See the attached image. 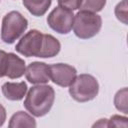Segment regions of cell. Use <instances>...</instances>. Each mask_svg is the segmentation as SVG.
<instances>
[{
	"label": "cell",
	"instance_id": "obj_1",
	"mask_svg": "<svg viewBox=\"0 0 128 128\" xmlns=\"http://www.w3.org/2000/svg\"><path fill=\"white\" fill-rule=\"evenodd\" d=\"M61 49V44L51 34H44L32 29L24 34L15 46V50L26 57L51 58L56 56Z\"/></svg>",
	"mask_w": 128,
	"mask_h": 128
},
{
	"label": "cell",
	"instance_id": "obj_2",
	"mask_svg": "<svg viewBox=\"0 0 128 128\" xmlns=\"http://www.w3.org/2000/svg\"><path fill=\"white\" fill-rule=\"evenodd\" d=\"M55 100V91L50 85L37 84L31 87L25 97V109L35 117H42L48 114Z\"/></svg>",
	"mask_w": 128,
	"mask_h": 128
},
{
	"label": "cell",
	"instance_id": "obj_3",
	"mask_svg": "<svg viewBox=\"0 0 128 128\" xmlns=\"http://www.w3.org/2000/svg\"><path fill=\"white\" fill-rule=\"evenodd\" d=\"M102 27V18L100 15L80 10L74 15L73 31L80 39H89L97 35Z\"/></svg>",
	"mask_w": 128,
	"mask_h": 128
},
{
	"label": "cell",
	"instance_id": "obj_4",
	"mask_svg": "<svg viewBox=\"0 0 128 128\" xmlns=\"http://www.w3.org/2000/svg\"><path fill=\"white\" fill-rule=\"evenodd\" d=\"M99 92L97 79L90 74H80L76 76L73 83L69 86L70 96L77 102H88L93 100Z\"/></svg>",
	"mask_w": 128,
	"mask_h": 128
},
{
	"label": "cell",
	"instance_id": "obj_5",
	"mask_svg": "<svg viewBox=\"0 0 128 128\" xmlns=\"http://www.w3.org/2000/svg\"><path fill=\"white\" fill-rule=\"evenodd\" d=\"M28 27L27 19L18 11L8 12L2 19L1 39L7 44L18 40Z\"/></svg>",
	"mask_w": 128,
	"mask_h": 128
},
{
	"label": "cell",
	"instance_id": "obj_6",
	"mask_svg": "<svg viewBox=\"0 0 128 128\" xmlns=\"http://www.w3.org/2000/svg\"><path fill=\"white\" fill-rule=\"evenodd\" d=\"M74 13L71 10L55 7L47 17L49 27L59 34H68L73 27Z\"/></svg>",
	"mask_w": 128,
	"mask_h": 128
},
{
	"label": "cell",
	"instance_id": "obj_7",
	"mask_svg": "<svg viewBox=\"0 0 128 128\" xmlns=\"http://www.w3.org/2000/svg\"><path fill=\"white\" fill-rule=\"evenodd\" d=\"M50 80L61 87H69L77 76L75 67L66 63H56L49 65Z\"/></svg>",
	"mask_w": 128,
	"mask_h": 128
},
{
	"label": "cell",
	"instance_id": "obj_8",
	"mask_svg": "<svg viewBox=\"0 0 128 128\" xmlns=\"http://www.w3.org/2000/svg\"><path fill=\"white\" fill-rule=\"evenodd\" d=\"M26 79L32 84H45L50 81V68L44 62H32L25 70Z\"/></svg>",
	"mask_w": 128,
	"mask_h": 128
},
{
	"label": "cell",
	"instance_id": "obj_9",
	"mask_svg": "<svg viewBox=\"0 0 128 128\" xmlns=\"http://www.w3.org/2000/svg\"><path fill=\"white\" fill-rule=\"evenodd\" d=\"M25 61L14 53H7L5 64V76L10 79H18L25 74Z\"/></svg>",
	"mask_w": 128,
	"mask_h": 128
},
{
	"label": "cell",
	"instance_id": "obj_10",
	"mask_svg": "<svg viewBox=\"0 0 128 128\" xmlns=\"http://www.w3.org/2000/svg\"><path fill=\"white\" fill-rule=\"evenodd\" d=\"M27 84L21 82H5L2 85V93L4 97L10 101H20L26 96Z\"/></svg>",
	"mask_w": 128,
	"mask_h": 128
},
{
	"label": "cell",
	"instance_id": "obj_11",
	"mask_svg": "<svg viewBox=\"0 0 128 128\" xmlns=\"http://www.w3.org/2000/svg\"><path fill=\"white\" fill-rule=\"evenodd\" d=\"M8 126L10 128H22V127L35 128L36 121L28 113H26L24 111H18L16 113H14L12 115V117L10 118Z\"/></svg>",
	"mask_w": 128,
	"mask_h": 128
},
{
	"label": "cell",
	"instance_id": "obj_12",
	"mask_svg": "<svg viewBox=\"0 0 128 128\" xmlns=\"http://www.w3.org/2000/svg\"><path fill=\"white\" fill-rule=\"evenodd\" d=\"M52 0H23L24 7L36 17L43 16L49 9Z\"/></svg>",
	"mask_w": 128,
	"mask_h": 128
},
{
	"label": "cell",
	"instance_id": "obj_13",
	"mask_svg": "<svg viewBox=\"0 0 128 128\" xmlns=\"http://www.w3.org/2000/svg\"><path fill=\"white\" fill-rule=\"evenodd\" d=\"M127 96H128V91L127 87H124L120 90L117 91V93L114 96V105L116 109L120 112H123L124 114L128 113V108H127Z\"/></svg>",
	"mask_w": 128,
	"mask_h": 128
},
{
	"label": "cell",
	"instance_id": "obj_14",
	"mask_svg": "<svg viewBox=\"0 0 128 128\" xmlns=\"http://www.w3.org/2000/svg\"><path fill=\"white\" fill-rule=\"evenodd\" d=\"M105 5H106V0H82L79 9L97 13L100 12L105 7Z\"/></svg>",
	"mask_w": 128,
	"mask_h": 128
},
{
	"label": "cell",
	"instance_id": "obj_15",
	"mask_svg": "<svg viewBox=\"0 0 128 128\" xmlns=\"http://www.w3.org/2000/svg\"><path fill=\"white\" fill-rule=\"evenodd\" d=\"M116 18L123 24H127V0H122L115 7Z\"/></svg>",
	"mask_w": 128,
	"mask_h": 128
},
{
	"label": "cell",
	"instance_id": "obj_16",
	"mask_svg": "<svg viewBox=\"0 0 128 128\" xmlns=\"http://www.w3.org/2000/svg\"><path fill=\"white\" fill-rule=\"evenodd\" d=\"M107 127H128V118L126 116L113 115L110 119H107Z\"/></svg>",
	"mask_w": 128,
	"mask_h": 128
},
{
	"label": "cell",
	"instance_id": "obj_17",
	"mask_svg": "<svg viewBox=\"0 0 128 128\" xmlns=\"http://www.w3.org/2000/svg\"><path fill=\"white\" fill-rule=\"evenodd\" d=\"M81 1L82 0H57L59 7L65 8V9H68L71 11L79 9V7L81 5Z\"/></svg>",
	"mask_w": 128,
	"mask_h": 128
},
{
	"label": "cell",
	"instance_id": "obj_18",
	"mask_svg": "<svg viewBox=\"0 0 128 128\" xmlns=\"http://www.w3.org/2000/svg\"><path fill=\"white\" fill-rule=\"evenodd\" d=\"M7 53L3 50H0V77L5 76V64H6Z\"/></svg>",
	"mask_w": 128,
	"mask_h": 128
},
{
	"label": "cell",
	"instance_id": "obj_19",
	"mask_svg": "<svg viewBox=\"0 0 128 128\" xmlns=\"http://www.w3.org/2000/svg\"><path fill=\"white\" fill-rule=\"evenodd\" d=\"M6 120V110L2 104H0V127L3 126Z\"/></svg>",
	"mask_w": 128,
	"mask_h": 128
},
{
	"label": "cell",
	"instance_id": "obj_20",
	"mask_svg": "<svg viewBox=\"0 0 128 128\" xmlns=\"http://www.w3.org/2000/svg\"><path fill=\"white\" fill-rule=\"evenodd\" d=\"M92 127H107V119H99L92 125Z\"/></svg>",
	"mask_w": 128,
	"mask_h": 128
}]
</instances>
